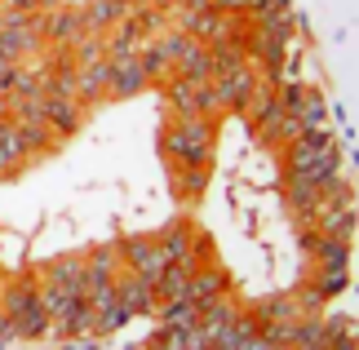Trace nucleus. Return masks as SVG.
<instances>
[{"label": "nucleus", "mask_w": 359, "mask_h": 350, "mask_svg": "<svg viewBox=\"0 0 359 350\" xmlns=\"http://www.w3.org/2000/svg\"><path fill=\"white\" fill-rule=\"evenodd\" d=\"M0 315L13 324V342H36L53 332L49 315L40 311V297H36V275L0 279Z\"/></svg>", "instance_id": "1"}, {"label": "nucleus", "mask_w": 359, "mask_h": 350, "mask_svg": "<svg viewBox=\"0 0 359 350\" xmlns=\"http://www.w3.org/2000/svg\"><path fill=\"white\" fill-rule=\"evenodd\" d=\"M217 124L204 116H169L160 133V151L169 164H213Z\"/></svg>", "instance_id": "2"}, {"label": "nucleus", "mask_w": 359, "mask_h": 350, "mask_svg": "<svg viewBox=\"0 0 359 350\" xmlns=\"http://www.w3.org/2000/svg\"><path fill=\"white\" fill-rule=\"evenodd\" d=\"M284 173L293 177H306V182H328L341 173V147L333 133H302L293 147H284Z\"/></svg>", "instance_id": "3"}, {"label": "nucleus", "mask_w": 359, "mask_h": 350, "mask_svg": "<svg viewBox=\"0 0 359 350\" xmlns=\"http://www.w3.org/2000/svg\"><path fill=\"white\" fill-rule=\"evenodd\" d=\"M160 235V248H164V257H169V266H182L187 275H196L204 262H213L209 257V240H204V231L196 227V222H187V217H177L169 222Z\"/></svg>", "instance_id": "4"}, {"label": "nucleus", "mask_w": 359, "mask_h": 350, "mask_svg": "<svg viewBox=\"0 0 359 350\" xmlns=\"http://www.w3.org/2000/svg\"><path fill=\"white\" fill-rule=\"evenodd\" d=\"M120 262H124V271H129V275H142V279H151V284L169 271V257H164L156 231L124 235V240H120Z\"/></svg>", "instance_id": "5"}, {"label": "nucleus", "mask_w": 359, "mask_h": 350, "mask_svg": "<svg viewBox=\"0 0 359 350\" xmlns=\"http://www.w3.org/2000/svg\"><path fill=\"white\" fill-rule=\"evenodd\" d=\"M257 80H262L257 67H253V62H240V67H231V72L213 76L209 85H213L217 97H222L226 111H244V102H248V97H253V89H257Z\"/></svg>", "instance_id": "6"}, {"label": "nucleus", "mask_w": 359, "mask_h": 350, "mask_svg": "<svg viewBox=\"0 0 359 350\" xmlns=\"http://www.w3.org/2000/svg\"><path fill=\"white\" fill-rule=\"evenodd\" d=\"M36 275L49 279V284H58V288H67V292H76V297H85V248H80V253H58V257L40 262Z\"/></svg>", "instance_id": "7"}, {"label": "nucleus", "mask_w": 359, "mask_h": 350, "mask_svg": "<svg viewBox=\"0 0 359 350\" xmlns=\"http://www.w3.org/2000/svg\"><path fill=\"white\" fill-rule=\"evenodd\" d=\"M85 32H89V27H85V18H80V5H72V0L45 13V40H49V49H72Z\"/></svg>", "instance_id": "8"}, {"label": "nucleus", "mask_w": 359, "mask_h": 350, "mask_svg": "<svg viewBox=\"0 0 359 350\" xmlns=\"http://www.w3.org/2000/svg\"><path fill=\"white\" fill-rule=\"evenodd\" d=\"M346 319H333V315H306L297 324V337H293V350H328L337 337H346Z\"/></svg>", "instance_id": "9"}, {"label": "nucleus", "mask_w": 359, "mask_h": 350, "mask_svg": "<svg viewBox=\"0 0 359 350\" xmlns=\"http://www.w3.org/2000/svg\"><path fill=\"white\" fill-rule=\"evenodd\" d=\"M116 297H120V306H124L129 315H156V311H160L156 284H151V279H142V275H129V271L116 275Z\"/></svg>", "instance_id": "10"}, {"label": "nucleus", "mask_w": 359, "mask_h": 350, "mask_svg": "<svg viewBox=\"0 0 359 350\" xmlns=\"http://www.w3.org/2000/svg\"><path fill=\"white\" fill-rule=\"evenodd\" d=\"M120 271H124V262H120V240H116V244H93V248H85V292H89V288L116 284Z\"/></svg>", "instance_id": "11"}, {"label": "nucleus", "mask_w": 359, "mask_h": 350, "mask_svg": "<svg viewBox=\"0 0 359 350\" xmlns=\"http://www.w3.org/2000/svg\"><path fill=\"white\" fill-rule=\"evenodd\" d=\"M85 120H89V107L85 102H76V97H53V93L45 97V124L62 137V142L85 129Z\"/></svg>", "instance_id": "12"}, {"label": "nucleus", "mask_w": 359, "mask_h": 350, "mask_svg": "<svg viewBox=\"0 0 359 350\" xmlns=\"http://www.w3.org/2000/svg\"><path fill=\"white\" fill-rule=\"evenodd\" d=\"M142 89H151V80H147V72H142V62H137V53H133V58L111 62V76H107V102L137 97Z\"/></svg>", "instance_id": "13"}, {"label": "nucleus", "mask_w": 359, "mask_h": 350, "mask_svg": "<svg viewBox=\"0 0 359 350\" xmlns=\"http://www.w3.org/2000/svg\"><path fill=\"white\" fill-rule=\"evenodd\" d=\"M320 235H328V240H346L355 235V208L351 200H324L320 208H315V222H311Z\"/></svg>", "instance_id": "14"}, {"label": "nucleus", "mask_w": 359, "mask_h": 350, "mask_svg": "<svg viewBox=\"0 0 359 350\" xmlns=\"http://www.w3.org/2000/svg\"><path fill=\"white\" fill-rule=\"evenodd\" d=\"M248 311L257 315V324H262V328H266V324H293V319H306V306H302L297 288L275 292V297H262V302L248 306Z\"/></svg>", "instance_id": "15"}, {"label": "nucleus", "mask_w": 359, "mask_h": 350, "mask_svg": "<svg viewBox=\"0 0 359 350\" xmlns=\"http://www.w3.org/2000/svg\"><path fill=\"white\" fill-rule=\"evenodd\" d=\"M204 89H209V80L169 76L164 80V102L173 107V116H200L204 111Z\"/></svg>", "instance_id": "16"}, {"label": "nucleus", "mask_w": 359, "mask_h": 350, "mask_svg": "<svg viewBox=\"0 0 359 350\" xmlns=\"http://www.w3.org/2000/svg\"><path fill=\"white\" fill-rule=\"evenodd\" d=\"M226 292H236V288H231V275L217 262H204L200 271L191 275V292H187V297L196 302V306H209L217 297H226Z\"/></svg>", "instance_id": "17"}, {"label": "nucleus", "mask_w": 359, "mask_h": 350, "mask_svg": "<svg viewBox=\"0 0 359 350\" xmlns=\"http://www.w3.org/2000/svg\"><path fill=\"white\" fill-rule=\"evenodd\" d=\"M13 129H18V137H22V151H27V160H45V156H53L58 151V142L62 137L49 129L45 120H13Z\"/></svg>", "instance_id": "18"}, {"label": "nucleus", "mask_w": 359, "mask_h": 350, "mask_svg": "<svg viewBox=\"0 0 359 350\" xmlns=\"http://www.w3.org/2000/svg\"><path fill=\"white\" fill-rule=\"evenodd\" d=\"M36 297H40V311L49 315V324L53 328H62V319L76 311L85 297H76V292H67V288H58V284H49V279H40L36 275Z\"/></svg>", "instance_id": "19"}, {"label": "nucleus", "mask_w": 359, "mask_h": 350, "mask_svg": "<svg viewBox=\"0 0 359 350\" xmlns=\"http://www.w3.org/2000/svg\"><path fill=\"white\" fill-rule=\"evenodd\" d=\"M129 5H124V0H85V5H80V18H85V27L93 36H107L111 32L116 22H124L129 18Z\"/></svg>", "instance_id": "20"}, {"label": "nucleus", "mask_w": 359, "mask_h": 350, "mask_svg": "<svg viewBox=\"0 0 359 350\" xmlns=\"http://www.w3.org/2000/svg\"><path fill=\"white\" fill-rule=\"evenodd\" d=\"M306 253H311V271H341L346 275V262H351V244L346 240H328V235L315 231Z\"/></svg>", "instance_id": "21"}, {"label": "nucleus", "mask_w": 359, "mask_h": 350, "mask_svg": "<svg viewBox=\"0 0 359 350\" xmlns=\"http://www.w3.org/2000/svg\"><path fill=\"white\" fill-rule=\"evenodd\" d=\"M169 173H173V195L182 204H196L209 187V164H169Z\"/></svg>", "instance_id": "22"}, {"label": "nucleus", "mask_w": 359, "mask_h": 350, "mask_svg": "<svg viewBox=\"0 0 359 350\" xmlns=\"http://www.w3.org/2000/svg\"><path fill=\"white\" fill-rule=\"evenodd\" d=\"M173 76H187V80H213L209 45H204V40H187V49L177 53V62H173Z\"/></svg>", "instance_id": "23"}, {"label": "nucleus", "mask_w": 359, "mask_h": 350, "mask_svg": "<svg viewBox=\"0 0 359 350\" xmlns=\"http://www.w3.org/2000/svg\"><path fill=\"white\" fill-rule=\"evenodd\" d=\"M107 76H111V62L80 67V72H76V97H80L85 107H98V102H107Z\"/></svg>", "instance_id": "24"}, {"label": "nucleus", "mask_w": 359, "mask_h": 350, "mask_svg": "<svg viewBox=\"0 0 359 350\" xmlns=\"http://www.w3.org/2000/svg\"><path fill=\"white\" fill-rule=\"evenodd\" d=\"M160 332H177V328H196L200 324V306L196 302H160Z\"/></svg>", "instance_id": "25"}, {"label": "nucleus", "mask_w": 359, "mask_h": 350, "mask_svg": "<svg viewBox=\"0 0 359 350\" xmlns=\"http://www.w3.org/2000/svg\"><path fill=\"white\" fill-rule=\"evenodd\" d=\"M156 292H160V302H191L187 292H191V275L182 271V266H169L160 279H156Z\"/></svg>", "instance_id": "26"}, {"label": "nucleus", "mask_w": 359, "mask_h": 350, "mask_svg": "<svg viewBox=\"0 0 359 350\" xmlns=\"http://www.w3.org/2000/svg\"><path fill=\"white\" fill-rule=\"evenodd\" d=\"M306 288L315 292L320 302H333L341 288H346V275L341 271H311V279H306Z\"/></svg>", "instance_id": "27"}, {"label": "nucleus", "mask_w": 359, "mask_h": 350, "mask_svg": "<svg viewBox=\"0 0 359 350\" xmlns=\"http://www.w3.org/2000/svg\"><path fill=\"white\" fill-rule=\"evenodd\" d=\"M62 332H67V337H93V332H98V319H93V306H89V302H80L76 311L62 319Z\"/></svg>", "instance_id": "28"}, {"label": "nucleus", "mask_w": 359, "mask_h": 350, "mask_svg": "<svg viewBox=\"0 0 359 350\" xmlns=\"http://www.w3.org/2000/svg\"><path fill=\"white\" fill-rule=\"evenodd\" d=\"M0 13H36V0H0Z\"/></svg>", "instance_id": "29"}, {"label": "nucleus", "mask_w": 359, "mask_h": 350, "mask_svg": "<svg viewBox=\"0 0 359 350\" xmlns=\"http://www.w3.org/2000/svg\"><path fill=\"white\" fill-rule=\"evenodd\" d=\"M244 350H288V346H275V342H266V337H262V332H257V337L248 342Z\"/></svg>", "instance_id": "30"}, {"label": "nucleus", "mask_w": 359, "mask_h": 350, "mask_svg": "<svg viewBox=\"0 0 359 350\" xmlns=\"http://www.w3.org/2000/svg\"><path fill=\"white\" fill-rule=\"evenodd\" d=\"M0 342H13V324H9L5 315H0Z\"/></svg>", "instance_id": "31"}, {"label": "nucleus", "mask_w": 359, "mask_h": 350, "mask_svg": "<svg viewBox=\"0 0 359 350\" xmlns=\"http://www.w3.org/2000/svg\"><path fill=\"white\" fill-rule=\"evenodd\" d=\"M124 5H133V0H124Z\"/></svg>", "instance_id": "32"}, {"label": "nucleus", "mask_w": 359, "mask_h": 350, "mask_svg": "<svg viewBox=\"0 0 359 350\" xmlns=\"http://www.w3.org/2000/svg\"><path fill=\"white\" fill-rule=\"evenodd\" d=\"M209 350H213V346H209Z\"/></svg>", "instance_id": "33"}]
</instances>
